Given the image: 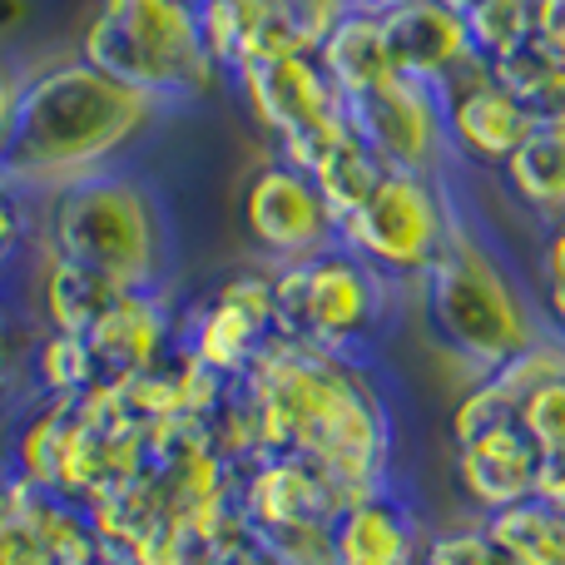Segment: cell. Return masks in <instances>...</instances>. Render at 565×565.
<instances>
[{
	"label": "cell",
	"instance_id": "cell-19",
	"mask_svg": "<svg viewBox=\"0 0 565 565\" xmlns=\"http://www.w3.org/2000/svg\"><path fill=\"white\" fill-rule=\"evenodd\" d=\"M199 30H204L209 60L228 79L248 65L302 50L282 0H209V6H199Z\"/></svg>",
	"mask_w": 565,
	"mask_h": 565
},
{
	"label": "cell",
	"instance_id": "cell-8",
	"mask_svg": "<svg viewBox=\"0 0 565 565\" xmlns=\"http://www.w3.org/2000/svg\"><path fill=\"white\" fill-rule=\"evenodd\" d=\"M278 338V278L268 264L238 268L224 282L194 298L184 308L179 348L204 372L224 382H244V372L258 362V352Z\"/></svg>",
	"mask_w": 565,
	"mask_h": 565
},
{
	"label": "cell",
	"instance_id": "cell-32",
	"mask_svg": "<svg viewBox=\"0 0 565 565\" xmlns=\"http://www.w3.org/2000/svg\"><path fill=\"white\" fill-rule=\"evenodd\" d=\"M282 10H288V20H292L298 45L308 50V55H318L332 30L352 15V0H282Z\"/></svg>",
	"mask_w": 565,
	"mask_h": 565
},
{
	"label": "cell",
	"instance_id": "cell-33",
	"mask_svg": "<svg viewBox=\"0 0 565 565\" xmlns=\"http://www.w3.org/2000/svg\"><path fill=\"white\" fill-rule=\"evenodd\" d=\"M521 427L531 431L541 451H565V377H556L551 387H541L536 397L521 412Z\"/></svg>",
	"mask_w": 565,
	"mask_h": 565
},
{
	"label": "cell",
	"instance_id": "cell-39",
	"mask_svg": "<svg viewBox=\"0 0 565 565\" xmlns=\"http://www.w3.org/2000/svg\"><path fill=\"white\" fill-rule=\"evenodd\" d=\"M541 312H546V328L565 338V288L561 282H541Z\"/></svg>",
	"mask_w": 565,
	"mask_h": 565
},
{
	"label": "cell",
	"instance_id": "cell-26",
	"mask_svg": "<svg viewBox=\"0 0 565 565\" xmlns=\"http://www.w3.org/2000/svg\"><path fill=\"white\" fill-rule=\"evenodd\" d=\"M536 6L541 0H477L467 10V40L471 55L501 65L536 45Z\"/></svg>",
	"mask_w": 565,
	"mask_h": 565
},
{
	"label": "cell",
	"instance_id": "cell-27",
	"mask_svg": "<svg viewBox=\"0 0 565 565\" xmlns=\"http://www.w3.org/2000/svg\"><path fill=\"white\" fill-rule=\"evenodd\" d=\"M487 526L516 565H565V511H551L546 501H526Z\"/></svg>",
	"mask_w": 565,
	"mask_h": 565
},
{
	"label": "cell",
	"instance_id": "cell-23",
	"mask_svg": "<svg viewBox=\"0 0 565 565\" xmlns=\"http://www.w3.org/2000/svg\"><path fill=\"white\" fill-rule=\"evenodd\" d=\"M501 194L541 228L565 218V125H536L501 169Z\"/></svg>",
	"mask_w": 565,
	"mask_h": 565
},
{
	"label": "cell",
	"instance_id": "cell-18",
	"mask_svg": "<svg viewBox=\"0 0 565 565\" xmlns=\"http://www.w3.org/2000/svg\"><path fill=\"white\" fill-rule=\"evenodd\" d=\"M382 30H387L392 65L402 75L427 79V85H441L467 60H477L467 40V15L437 6V0H402V6L382 10Z\"/></svg>",
	"mask_w": 565,
	"mask_h": 565
},
{
	"label": "cell",
	"instance_id": "cell-4",
	"mask_svg": "<svg viewBox=\"0 0 565 565\" xmlns=\"http://www.w3.org/2000/svg\"><path fill=\"white\" fill-rule=\"evenodd\" d=\"M174 254V209L135 164L35 199V258L89 268L115 288H169Z\"/></svg>",
	"mask_w": 565,
	"mask_h": 565
},
{
	"label": "cell",
	"instance_id": "cell-29",
	"mask_svg": "<svg viewBox=\"0 0 565 565\" xmlns=\"http://www.w3.org/2000/svg\"><path fill=\"white\" fill-rule=\"evenodd\" d=\"M35 258V199L0 174V288L25 274Z\"/></svg>",
	"mask_w": 565,
	"mask_h": 565
},
{
	"label": "cell",
	"instance_id": "cell-34",
	"mask_svg": "<svg viewBox=\"0 0 565 565\" xmlns=\"http://www.w3.org/2000/svg\"><path fill=\"white\" fill-rule=\"evenodd\" d=\"M0 565H50L40 536L30 531V521L20 516L15 507H10L6 521H0Z\"/></svg>",
	"mask_w": 565,
	"mask_h": 565
},
{
	"label": "cell",
	"instance_id": "cell-5",
	"mask_svg": "<svg viewBox=\"0 0 565 565\" xmlns=\"http://www.w3.org/2000/svg\"><path fill=\"white\" fill-rule=\"evenodd\" d=\"M79 60L154 99L164 115L209 105L228 89L189 0H99L79 30Z\"/></svg>",
	"mask_w": 565,
	"mask_h": 565
},
{
	"label": "cell",
	"instance_id": "cell-44",
	"mask_svg": "<svg viewBox=\"0 0 565 565\" xmlns=\"http://www.w3.org/2000/svg\"><path fill=\"white\" fill-rule=\"evenodd\" d=\"M65 565H115V561H105V556H85V561H65Z\"/></svg>",
	"mask_w": 565,
	"mask_h": 565
},
{
	"label": "cell",
	"instance_id": "cell-21",
	"mask_svg": "<svg viewBox=\"0 0 565 565\" xmlns=\"http://www.w3.org/2000/svg\"><path fill=\"white\" fill-rule=\"evenodd\" d=\"M25 292H30V318H35L40 328L79 332V338H85L125 288H115L109 278L89 274V268L60 264V258H30Z\"/></svg>",
	"mask_w": 565,
	"mask_h": 565
},
{
	"label": "cell",
	"instance_id": "cell-1",
	"mask_svg": "<svg viewBox=\"0 0 565 565\" xmlns=\"http://www.w3.org/2000/svg\"><path fill=\"white\" fill-rule=\"evenodd\" d=\"M238 387L254 412L258 447L312 457L348 501L397 481V417L372 362L274 338Z\"/></svg>",
	"mask_w": 565,
	"mask_h": 565
},
{
	"label": "cell",
	"instance_id": "cell-30",
	"mask_svg": "<svg viewBox=\"0 0 565 565\" xmlns=\"http://www.w3.org/2000/svg\"><path fill=\"white\" fill-rule=\"evenodd\" d=\"M40 322L30 318L25 302L10 298L0 288V402H25V367H30V342H35Z\"/></svg>",
	"mask_w": 565,
	"mask_h": 565
},
{
	"label": "cell",
	"instance_id": "cell-24",
	"mask_svg": "<svg viewBox=\"0 0 565 565\" xmlns=\"http://www.w3.org/2000/svg\"><path fill=\"white\" fill-rule=\"evenodd\" d=\"M318 65L328 70V79L338 85L342 99H358V95H367L372 85H382L387 75H397L377 10H352L328 35V45L318 50Z\"/></svg>",
	"mask_w": 565,
	"mask_h": 565
},
{
	"label": "cell",
	"instance_id": "cell-6",
	"mask_svg": "<svg viewBox=\"0 0 565 565\" xmlns=\"http://www.w3.org/2000/svg\"><path fill=\"white\" fill-rule=\"evenodd\" d=\"M278 278V338L308 342L332 358L372 362L397 312L407 308V288L387 282L377 268L352 258L348 248H328L322 258L274 268Z\"/></svg>",
	"mask_w": 565,
	"mask_h": 565
},
{
	"label": "cell",
	"instance_id": "cell-2",
	"mask_svg": "<svg viewBox=\"0 0 565 565\" xmlns=\"http://www.w3.org/2000/svg\"><path fill=\"white\" fill-rule=\"evenodd\" d=\"M159 125H164V109L139 89L109 79L79 55L55 60V65L25 70L0 174L30 199H45L89 174L129 164V154Z\"/></svg>",
	"mask_w": 565,
	"mask_h": 565
},
{
	"label": "cell",
	"instance_id": "cell-25",
	"mask_svg": "<svg viewBox=\"0 0 565 565\" xmlns=\"http://www.w3.org/2000/svg\"><path fill=\"white\" fill-rule=\"evenodd\" d=\"M30 397H60V402H79L89 392H99V367L95 352L79 332H55V328H35L30 342Z\"/></svg>",
	"mask_w": 565,
	"mask_h": 565
},
{
	"label": "cell",
	"instance_id": "cell-17",
	"mask_svg": "<svg viewBox=\"0 0 565 565\" xmlns=\"http://www.w3.org/2000/svg\"><path fill=\"white\" fill-rule=\"evenodd\" d=\"M556 377H565V338L556 332H546V338H536L526 352H516L511 362H501V367L481 372L477 382H467L461 387V397L451 402V447L457 441H471L481 437V431H497V427H521V412H526V402L536 397L541 387H551Z\"/></svg>",
	"mask_w": 565,
	"mask_h": 565
},
{
	"label": "cell",
	"instance_id": "cell-3",
	"mask_svg": "<svg viewBox=\"0 0 565 565\" xmlns=\"http://www.w3.org/2000/svg\"><path fill=\"white\" fill-rule=\"evenodd\" d=\"M407 308L417 312L431 348L467 367L471 382L551 332L541 288L516 274L497 234L471 214H461L431 268L407 288Z\"/></svg>",
	"mask_w": 565,
	"mask_h": 565
},
{
	"label": "cell",
	"instance_id": "cell-36",
	"mask_svg": "<svg viewBox=\"0 0 565 565\" xmlns=\"http://www.w3.org/2000/svg\"><path fill=\"white\" fill-rule=\"evenodd\" d=\"M20 85H25V70L6 65V55H0V164H6V149H10V129H15Z\"/></svg>",
	"mask_w": 565,
	"mask_h": 565
},
{
	"label": "cell",
	"instance_id": "cell-13",
	"mask_svg": "<svg viewBox=\"0 0 565 565\" xmlns=\"http://www.w3.org/2000/svg\"><path fill=\"white\" fill-rule=\"evenodd\" d=\"M342 507H348L342 487L298 451H264L238 471V511L254 526V536L292 526H332Z\"/></svg>",
	"mask_w": 565,
	"mask_h": 565
},
{
	"label": "cell",
	"instance_id": "cell-22",
	"mask_svg": "<svg viewBox=\"0 0 565 565\" xmlns=\"http://www.w3.org/2000/svg\"><path fill=\"white\" fill-rule=\"evenodd\" d=\"M288 164H298L302 174H312V184L322 189V199L332 204V214L338 218L352 214V209H358L362 199L382 184V174H387V164H382L377 149L358 135L352 119L332 125L328 135L312 139V145L302 149L298 159H288Z\"/></svg>",
	"mask_w": 565,
	"mask_h": 565
},
{
	"label": "cell",
	"instance_id": "cell-15",
	"mask_svg": "<svg viewBox=\"0 0 565 565\" xmlns=\"http://www.w3.org/2000/svg\"><path fill=\"white\" fill-rule=\"evenodd\" d=\"M431 521L412 501L402 481L352 497L332 521V551L338 565H427Z\"/></svg>",
	"mask_w": 565,
	"mask_h": 565
},
{
	"label": "cell",
	"instance_id": "cell-14",
	"mask_svg": "<svg viewBox=\"0 0 565 565\" xmlns=\"http://www.w3.org/2000/svg\"><path fill=\"white\" fill-rule=\"evenodd\" d=\"M179 328H184V302H174L169 288H125L105 308V318L85 332L99 367V387H115L164 352H174Z\"/></svg>",
	"mask_w": 565,
	"mask_h": 565
},
{
	"label": "cell",
	"instance_id": "cell-42",
	"mask_svg": "<svg viewBox=\"0 0 565 565\" xmlns=\"http://www.w3.org/2000/svg\"><path fill=\"white\" fill-rule=\"evenodd\" d=\"M6 511H10V481H6V471H0V521H6Z\"/></svg>",
	"mask_w": 565,
	"mask_h": 565
},
{
	"label": "cell",
	"instance_id": "cell-31",
	"mask_svg": "<svg viewBox=\"0 0 565 565\" xmlns=\"http://www.w3.org/2000/svg\"><path fill=\"white\" fill-rule=\"evenodd\" d=\"M427 565H516L507 556L487 521H457V526L431 531Z\"/></svg>",
	"mask_w": 565,
	"mask_h": 565
},
{
	"label": "cell",
	"instance_id": "cell-16",
	"mask_svg": "<svg viewBox=\"0 0 565 565\" xmlns=\"http://www.w3.org/2000/svg\"><path fill=\"white\" fill-rule=\"evenodd\" d=\"M541 457H546V451L531 441L526 427H497L471 441H457V447H451L457 497L467 501V511L477 521L507 516V511L536 501Z\"/></svg>",
	"mask_w": 565,
	"mask_h": 565
},
{
	"label": "cell",
	"instance_id": "cell-28",
	"mask_svg": "<svg viewBox=\"0 0 565 565\" xmlns=\"http://www.w3.org/2000/svg\"><path fill=\"white\" fill-rule=\"evenodd\" d=\"M491 70H497L501 85L536 115V125H565V65L561 60H551L546 50L531 45Z\"/></svg>",
	"mask_w": 565,
	"mask_h": 565
},
{
	"label": "cell",
	"instance_id": "cell-20",
	"mask_svg": "<svg viewBox=\"0 0 565 565\" xmlns=\"http://www.w3.org/2000/svg\"><path fill=\"white\" fill-rule=\"evenodd\" d=\"M70 427H75V402H60V397L15 402V417L6 427V461H0V471L10 481H20V487L60 491Z\"/></svg>",
	"mask_w": 565,
	"mask_h": 565
},
{
	"label": "cell",
	"instance_id": "cell-45",
	"mask_svg": "<svg viewBox=\"0 0 565 565\" xmlns=\"http://www.w3.org/2000/svg\"><path fill=\"white\" fill-rule=\"evenodd\" d=\"M189 6H209V0H189Z\"/></svg>",
	"mask_w": 565,
	"mask_h": 565
},
{
	"label": "cell",
	"instance_id": "cell-12",
	"mask_svg": "<svg viewBox=\"0 0 565 565\" xmlns=\"http://www.w3.org/2000/svg\"><path fill=\"white\" fill-rule=\"evenodd\" d=\"M437 95H441V109H447V139H451V154H457V169L501 174L507 159L536 129V115L501 85L487 60H467L451 79H441Z\"/></svg>",
	"mask_w": 565,
	"mask_h": 565
},
{
	"label": "cell",
	"instance_id": "cell-10",
	"mask_svg": "<svg viewBox=\"0 0 565 565\" xmlns=\"http://www.w3.org/2000/svg\"><path fill=\"white\" fill-rule=\"evenodd\" d=\"M238 99H244L248 119L274 139L278 159H298L312 139H322L332 125L348 119V99L318 65V55L298 50V55H278L264 65H248L228 79Z\"/></svg>",
	"mask_w": 565,
	"mask_h": 565
},
{
	"label": "cell",
	"instance_id": "cell-41",
	"mask_svg": "<svg viewBox=\"0 0 565 565\" xmlns=\"http://www.w3.org/2000/svg\"><path fill=\"white\" fill-rule=\"evenodd\" d=\"M392 6H402V0H352V10H377V15L392 10Z\"/></svg>",
	"mask_w": 565,
	"mask_h": 565
},
{
	"label": "cell",
	"instance_id": "cell-38",
	"mask_svg": "<svg viewBox=\"0 0 565 565\" xmlns=\"http://www.w3.org/2000/svg\"><path fill=\"white\" fill-rule=\"evenodd\" d=\"M541 282H561L565 288V218L541 234Z\"/></svg>",
	"mask_w": 565,
	"mask_h": 565
},
{
	"label": "cell",
	"instance_id": "cell-11",
	"mask_svg": "<svg viewBox=\"0 0 565 565\" xmlns=\"http://www.w3.org/2000/svg\"><path fill=\"white\" fill-rule=\"evenodd\" d=\"M348 119L377 149V159L402 174H457V154L447 139V109L437 85L417 75H387L367 95L348 99Z\"/></svg>",
	"mask_w": 565,
	"mask_h": 565
},
{
	"label": "cell",
	"instance_id": "cell-40",
	"mask_svg": "<svg viewBox=\"0 0 565 565\" xmlns=\"http://www.w3.org/2000/svg\"><path fill=\"white\" fill-rule=\"evenodd\" d=\"M224 565H282V561H278L274 551L264 546V541L254 536V541H248V546H238V551H234V556H228Z\"/></svg>",
	"mask_w": 565,
	"mask_h": 565
},
{
	"label": "cell",
	"instance_id": "cell-43",
	"mask_svg": "<svg viewBox=\"0 0 565 565\" xmlns=\"http://www.w3.org/2000/svg\"><path fill=\"white\" fill-rule=\"evenodd\" d=\"M437 6H451V10H461V15H467V10L477 6V0H437Z\"/></svg>",
	"mask_w": 565,
	"mask_h": 565
},
{
	"label": "cell",
	"instance_id": "cell-37",
	"mask_svg": "<svg viewBox=\"0 0 565 565\" xmlns=\"http://www.w3.org/2000/svg\"><path fill=\"white\" fill-rule=\"evenodd\" d=\"M536 501H546L551 511H565V451H546V457H541Z\"/></svg>",
	"mask_w": 565,
	"mask_h": 565
},
{
	"label": "cell",
	"instance_id": "cell-35",
	"mask_svg": "<svg viewBox=\"0 0 565 565\" xmlns=\"http://www.w3.org/2000/svg\"><path fill=\"white\" fill-rule=\"evenodd\" d=\"M536 50L565 65V0H541L536 6Z\"/></svg>",
	"mask_w": 565,
	"mask_h": 565
},
{
	"label": "cell",
	"instance_id": "cell-7",
	"mask_svg": "<svg viewBox=\"0 0 565 565\" xmlns=\"http://www.w3.org/2000/svg\"><path fill=\"white\" fill-rule=\"evenodd\" d=\"M461 214H467V199L457 189V174L387 169L382 184L352 214L338 218V248H348L397 288H412L441 254Z\"/></svg>",
	"mask_w": 565,
	"mask_h": 565
},
{
	"label": "cell",
	"instance_id": "cell-9",
	"mask_svg": "<svg viewBox=\"0 0 565 565\" xmlns=\"http://www.w3.org/2000/svg\"><path fill=\"white\" fill-rule=\"evenodd\" d=\"M238 224H244L254 254L268 268H292L322 258L328 248H338V214L322 199V189L312 184V174H302L288 159H268L238 189Z\"/></svg>",
	"mask_w": 565,
	"mask_h": 565
}]
</instances>
